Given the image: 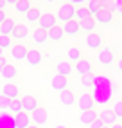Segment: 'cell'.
<instances>
[{
	"instance_id": "cell-1",
	"label": "cell",
	"mask_w": 122,
	"mask_h": 128,
	"mask_svg": "<svg viewBox=\"0 0 122 128\" xmlns=\"http://www.w3.org/2000/svg\"><path fill=\"white\" fill-rule=\"evenodd\" d=\"M56 18H58V22L61 25L66 24V22H70V20H75V7L70 2H63V4L58 7Z\"/></svg>"
},
{
	"instance_id": "cell-2",
	"label": "cell",
	"mask_w": 122,
	"mask_h": 128,
	"mask_svg": "<svg viewBox=\"0 0 122 128\" xmlns=\"http://www.w3.org/2000/svg\"><path fill=\"white\" fill-rule=\"evenodd\" d=\"M75 106H77V110H79V114L88 112V110H93L95 101H93V98H92V94L86 92V90H83L79 96H77V103H75Z\"/></svg>"
},
{
	"instance_id": "cell-3",
	"label": "cell",
	"mask_w": 122,
	"mask_h": 128,
	"mask_svg": "<svg viewBox=\"0 0 122 128\" xmlns=\"http://www.w3.org/2000/svg\"><path fill=\"white\" fill-rule=\"evenodd\" d=\"M97 62H99V65H102V67H113V63L117 62L115 50H113L111 47H106V45H104V47L99 50V54H97Z\"/></svg>"
},
{
	"instance_id": "cell-4",
	"label": "cell",
	"mask_w": 122,
	"mask_h": 128,
	"mask_svg": "<svg viewBox=\"0 0 122 128\" xmlns=\"http://www.w3.org/2000/svg\"><path fill=\"white\" fill-rule=\"evenodd\" d=\"M113 18H115V13H113V9H110V7H106V6H102L101 9L93 14V20L97 22V24H101V25L111 24Z\"/></svg>"
},
{
	"instance_id": "cell-5",
	"label": "cell",
	"mask_w": 122,
	"mask_h": 128,
	"mask_svg": "<svg viewBox=\"0 0 122 128\" xmlns=\"http://www.w3.org/2000/svg\"><path fill=\"white\" fill-rule=\"evenodd\" d=\"M31 121H32V124H36V126H40V128H45V126L49 124V121H50L49 112H47L43 106H40L38 110H34V112L31 114Z\"/></svg>"
},
{
	"instance_id": "cell-6",
	"label": "cell",
	"mask_w": 122,
	"mask_h": 128,
	"mask_svg": "<svg viewBox=\"0 0 122 128\" xmlns=\"http://www.w3.org/2000/svg\"><path fill=\"white\" fill-rule=\"evenodd\" d=\"M70 83H72V80H68V78H65V76H59V74H54L50 78V87H52V90H56V92H65V90H68V87H70Z\"/></svg>"
},
{
	"instance_id": "cell-7",
	"label": "cell",
	"mask_w": 122,
	"mask_h": 128,
	"mask_svg": "<svg viewBox=\"0 0 122 128\" xmlns=\"http://www.w3.org/2000/svg\"><path fill=\"white\" fill-rule=\"evenodd\" d=\"M93 70H95V67L92 63V60H88V58H83L79 63L74 65V72H77L81 78H84V76H92Z\"/></svg>"
},
{
	"instance_id": "cell-8",
	"label": "cell",
	"mask_w": 122,
	"mask_h": 128,
	"mask_svg": "<svg viewBox=\"0 0 122 128\" xmlns=\"http://www.w3.org/2000/svg\"><path fill=\"white\" fill-rule=\"evenodd\" d=\"M84 45H86V49L88 50H99L104 47V40H102V36L101 34H97V32H93V34H88L84 38Z\"/></svg>"
},
{
	"instance_id": "cell-9",
	"label": "cell",
	"mask_w": 122,
	"mask_h": 128,
	"mask_svg": "<svg viewBox=\"0 0 122 128\" xmlns=\"http://www.w3.org/2000/svg\"><path fill=\"white\" fill-rule=\"evenodd\" d=\"M27 54H29V49L25 47L23 44H14L9 50V56L11 60H14V62H27Z\"/></svg>"
},
{
	"instance_id": "cell-10",
	"label": "cell",
	"mask_w": 122,
	"mask_h": 128,
	"mask_svg": "<svg viewBox=\"0 0 122 128\" xmlns=\"http://www.w3.org/2000/svg\"><path fill=\"white\" fill-rule=\"evenodd\" d=\"M20 99L23 103V112H27V114H32L34 110L40 108V101H38L36 96H32V94H23Z\"/></svg>"
},
{
	"instance_id": "cell-11",
	"label": "cell",
	"mask_w": 122,
	"mask_h": 128,
	"mask_svg": "<svg viewBox=\"0 0 122 128\" xmlns=\"http://www.w3.org/2000/svg\"><path fill=\"white\" fill-rule=\"evenodd\" d=\"M99 119L104 123V126H115V124H119V117L115 116L113 108H102L99 112Z\"/></svg>"
},
{
	"instance_id": "cell-12",
	"label": "cell",
	"mask_w": 122,
	"mask_h": 128,
	"mask_svg": "<svg viewBox=\"0 0 122 128\" xmlns=\"http://www.w3.org/2000/svg\"><path fill=\"white\" fill-rule=\"evenodd\" d=\"M56 25H58V18H56L54 13H43L41 20L38 24V27L43 29V31H50L52 27H56Z\"/></svg>"
},
{
	"instance_id": "cell-13",
	"label": "cell",
	"mask_w": 122,
	"mask_h": 128,
	"mask_svg": "<svg viewBox=\"0 0 122 128\" xmlns=\"http://www.w3.org/2000/svg\"><path fill=\"white\" fill-rule=\"evenodd\" d=\"M31 42L36 47H43V45H47V42H49V32L47 31H43L40 27L34 29V32L31 34Z\"/></svg>"
},
{
	"instance_id": "cell-14",
	"label": "cell",
	"mask_w": 122,
	"mask_h": 128,
	"mask_svg": "<svg viewBox=\"0 0 122 128\" xmlns=\"http://www.w3.org/2000/svg\"><path fill=\"white\" fill-rule=\"evenodd\" d=\"M65 56H66V62H68V63L75 65V63H79L81 60H83V50H81L79 47L72 45V47H68V49H66Z\"/></svg>"
},
{
	"instance_id": "cell-15",
	"label": "cell",
	"mask_w": 122,
	"mask_h": 128,
	"mask_svg": "<svg viewBox=\"0 0 122 128\" xmlns=\"http://www.w3.org/2000/svg\"><path fill=\"white\" fill-rule=\"evenodd\" d=\"M2 96L9 99H18L20 98V87L16 83H5L2 85Z\"/></svg>"
},
{
	"instance_id": "cell-16",
	"label": "cell",
	"mask_w": 122,
	"mask_h": 128,
	"mask_svg": "<svg viewBox=\"0 0 122 128\" xmlns=\"http://www.w3.org/2000/svg\"><path fill=\"white\" fill-rule=\"evenodd\" d=\"M27 63H29L31 67H40V65L43 63V54H41V50H40V49H36V47L29 49Z\"/></svg>"
},
{
	"instance_id": "cell-17",
	"label": "cell",
	"mask_w": 122,
	"mask_h": 128,
	"mask_svg": "<svg viewBox=\"0 0 122 128\" xmlns=\"http://www.w3.org/2000/svg\"><path fill=\"white\" fill-rule=\"evenodd\" d=\"M97 119H99V112H97L95 108H93V110H88V112L79 114V123L84 124V126H92Z\"/></svg>"
},
{
	"instance_id": "cell-18",
	"label": "cell",
	"mask_w": 122,
	"mask_h": 128,
	"mask_svg": "<svg viewBox=\"0 0 122 128\" xmlns=\"http://www.w3.org/2000/svg\"><path fill=\"white\" fill-rule=\"evenodd\" d=\"M59 103L63 105V106H75V103H77V96L68 88V90H65V92H61L59 94Z\"/></svg>"
},
{
	"instance_id": "cell-19",
	"label": "cell",
	"mask_w": 122,
	"mask_h": 128,
	"mask_svg": "<svg viewBox=\"0 0 122 128\" xmlns=\"http://www.w3.org/2000/svg\"><path fill=\"white\" fill-rule=\"evenodd\" d=\"M63 27V32H65V36H77L81 32V25L77 20H70V22H66L61 25Z\"/></svg>"
},
{
	"instance_id": "cell-20",
	"label": "cell",
	"mask_w": 122,
	"mask_h": 128,
	"mask_svg": "<svg viewBox=\"0 0 122 128\" xmlns=\"http://www.w3.org/2000/svg\"><path fill=\"white\" fill-rule=\"evenodd\" d=\"M13 121H14V128H29L32 124L31 121V116L27 112H20V114H16L13 117Z\"/></svg>"
},
{
	"instance_id": "cell-21",
	"label": "cell",
	"mask_w": 122,
	"mask_h": 128,
	"mask_svg": "<svg viewBox=\"0 0 122 128\" xmlns=\"http://www.w3.org/2000/svg\"><path fill=\"white\" fill-rule=\"evenodd\" d=\"M29 36H31V32H29L27 24H18L11 38H13V40H16V42H22V40H27Z\"/></svg>"
},
{
	"instance_id": "cell-22",
	"label": "cell",
	"mask_w": 122,
	"mask_h": 128,
	"mask_svg": "<svg viewBox=\"0 0 122 128\" xmlns=\"http://www.w3.org/2000/svg\"><path fill=\"white\" fill-rule=\"evenodd\" d=\"M0 78H2L5 83H13V80H16L18 78V69L13 65V63H9L5 67V69L2 70V74H0Z\"/></svg>"
},
{
	"instance_id": "cell-23",
	"label": "cell",
	"mask_w": 122,
	"mask_h": 128,
	"mask_svg": "<svg viewBox=\"0 0 122 128\" xmlns=\"http://www.w3.org/2000/svg\"><path fill=\"white\" fill-rule=\"evenodd\" d=\"M49 32V42H52V44H61L63 42V38H65V32H63V27L58 24L56 27H52L50 31H47Z\"/></svg>"
},
{
	"instance_id": "cell-24",
	"label": "cell",
	"mask_w": 122,
	"mask_h": 128,
	"mask_svg": "<svg viewBox=\"0 0 122 128\" xmlns=\"http://www.w3.org/2000/svg\"><path fill=\"white\" fill-rule=\"evenodd\" d=\"M72 72H74V65L68 63L66 60H65V62H59V63L56 65V74H59V76L72 78Z\"/></svg>"
},
{
	"instance_id": "cell-25",
	"label": "cell",
	"mask_w": 122,
	"mask_h": 128,
	"mask_svg": "<svg viewBox=\"0 0 122 128\" xmlns=\"http://www.w3.org/2000/svg\"><path fill=\"white\" fill-rule=\"evenodd\" d=\"M41 16H43V13L38 9V7H32V9L25 14V24H29V25H38L40 20H41Z\"/></svg>"
},
{
	"instance_id": "cell-26",
	"label": "cell",
	"mask_w": 122,
	"mask_h": 128,
	"mask_svg": "<svg viewBox=\"0 0 122 128\" xmlns=\"http://www.w3.org/2000/svg\"><path fill=\"white\" fill-rule=\"evenodd\" d=\"M16 25H18V24H16L13 18H7L2 25H0V34H2V36H13Z\"/></svg>"
},
{
	"instance_id": "cell-27",
	"label": "cell",
	"mask_w": 122,
	"mask_h": 128,
	"mask_svg": "<svg viewBox=\"0 0 122 128\" xmlns=\"http://www.w3.org/2000/svg\"><path fill=\"white\" fill-rule=\"evenodd\" d=\"M79 25H81V32H86V36H88V34H93V32H95L97 22H95L93 18H88V20L79 22Z\"/></svg>"
},
{
	"instance_id": "cell-28",
	"label": "cell",
	"mask_w": 122,
	"mask_h": 128,
	"mask_svg": "<svg viewBox=\"0 0 122 128\" xmlns=\"http://www.w3.org/2000/svg\"><path fill=\"white\" fill-rule=\"evenodd\" d=\"M14 9H16V13L18 14H27L31 9H32V4L29 2V0H18V4L14 6Z\"/></svg>"
},
{
	"instance_id": "cell-29",
	"label": "cell",
	"mask_w": 122,
	"mask_h": 128,
	"mask_svg": "<svg viewBox=\"0 0 122 128\" xmlns=\"http://www.w3.org/2000/svg\"><path fill=\"white\" fill-rule=\"evenodd\" d=\"M88 18H93V16L90 14L88 7L83 6V7H75V20L77 22H83V20H88Z\"/></svg>"
},
{
	"instance_id": "cell-30",
	"label": "cell",
	"mask_w": 122,
	"mask_h": 128,
	"mask_svg": "<svg viewBox=\"0 0 122 128\" xmlns=\"http://www.w3.org/2000/svg\"><path fill=\"white\" fill-rule=\"evenodd\" d=\"M9 110L16 116V114H20V112H23V103H22V99L18 98V99H11V106H9Z\"/></svg>"
},
{
	"instance_id": "cell-31",
	"label": "cell",
	"mask_w": 122,
	"mask_h": 128,
	"mask_svg": "<svg viewBox=\"0 0 122 128\" xmlns=\"http://www.w3.org/2000/svg\"><path fill=\"white\" fill-rule=\"evenodd\" d=\"M102 6H104V4H102V2H99V0H88V4H86V7H88V11H90V14H92V16L97 13Z\"/></svg>"
},
{
	"instance_id": "cell-32",
	"label": "cell",
	"mask_w": 122,
	"mask_h": 128,
	"mask_svg": "<svg viewBox=\"0 0 122 128\" xmlns=\"http://www.w3.org/2000/svg\"><path fill=\"white\" fill-rule=\"evenodd\" d=\"M11 47H13V38L11 36H2L0 34V49H9L11 50Z\"/></svg>"
},
{
	"instance_id": "cell-33",
	"label": "cell",
	"mask_w": 122,
	"mask_h": 128,
	"mask_svg": "<svg viewBox=\"0 0 122 128\" xmlns=\"http://www.w3.org/2000/svg\"><path fill=\"white\" fill-rule=\"evenodd\" d=\"M111 108H113V112H115V116L120 119V117H122V99H117L115 103H113Z\"/></svg>"
},
{
	"instance_id": "cell-34",
	"label": "cell",
	"mask_w": 122,
	"mask_h": 128,
	"mask_svg": "<svg viewBox=\"0 0 122 128\" xmlns=\"http://www.w3.org/2000/svg\"><path fill=\"white\" fill-rule=\"evenodd\" d=\"M9 106H11V99L0 94V110H9Z\"/></svg>"
},
{
	"instance_id": "cell-35",
	"label": "cell",
	"mask_w": 122,
	"mask_h": 128,
	"mask_svg": "<svg viewBox=\"0 0 122 128\" xmlns=\"http://www.w3.org/2000/svg\"><path fill=\"white\" fill-rule=\"evenodd\" d=\"M81 85L84 88H90L92 87V76H84V78H81Z\"/></svg>"
},
{
	"instance_id": "cell-36",
	"label": "cell",
	"mask_w": 122,
	"mask_h": 128,
	"mask_svg": "<svg viewBox=\"0 0 122 128\" xmlns=\"http://www.w3.org/2000/svg\"><path fill=\"white\" fill-rule=\"evenodd\" d=\"M9 65V62H7V58L4 56V58H0V74H2V70L5 69V67Z\"/></svg>"
},
{
	"instance_id": "cell-37",
	"label": "cell",
	"mask_w": 122,
	"mask_h": 128,
	"mask_svg": "<svg viewBox=\"0 0 122 128\" xmlns=\"http://www.w3.org/2000/svg\"><path fill=\"white\" fill-rule=\"evenodd\" d=\"M115 69L122 74V56H119V58H117V62H115Z\"/></svg>"
},
{
	"instance_id": "cell-38",
	"label": "cell",
	"mask_w": 122,
	"mask_h": 128,
	"mask_svg": "<svg viewBox=\"0 0 122 128\" xmlns=\"http://www.w3.org/2000/svg\"><path fill=\"white\" fill-rule=\"evenodd\" d=\"M7 18H9V16H7V13H5V11H0V25H2Z\"/></svg>"
},
{
	"instance_id": "cell-39",
	"label": "cell",
	"mask_w": 122,
	"mask_h": 128,
	"mask_svg": "<svg viewBox=\"0 0 122 128\" xmlns=\"http://www.w3.org/2000/svg\"><path fill=\"white\" fill-rule=\"evenodd\" d=\"M102 126H104V123L101 121V119H97V121H95V123H93L90 128H102Z\"/></svg>"
},
{
	"instance_id": "cell-40",
	"label": "cell",
	"mask_w": 122,
	"mask_h": 128,
	"mask_svg": "<svg viewBox=\"0 0 122 128\" xmlns=\"http://www.w3.org/2000/svg\"><path fill=\"white\" fill-rule=\"evenodd\" d=\"M7 6V2H5V0H0V11H4V7Z\"/></svg>"
},
{
	"instance_id": "cell-41",
	"label": "cell",
	"mask_w": 122,
	"mask_h": 128,
	"mask_svg": "<svg viewBox=\"0 0 122 128\" xmlns=\"http://www.w3.org/2000/svg\"><path fill=\"white\" fill-rule=\"evenodd\" d=\"M52 128H68V126H66V124H54Z\"/></svg>"
},
{
	"instance_id": "cell-42",
	"label": "cell",
	"mask_w": 122,
	"mask_h": 128,
	"mask_svg": "<svg viewBox=\"0 0 122 128\" xmlns=\"http://www.w3.org/2000/svg\"><path fill=\"white\" fill-rule=\"evenodd\" d=\"M0 58H4V50L2 49H0Z\"/></svg>"
},
{
	"instance_id": "cell-43",
	"label": "cell",
	"mask_w": 122,
	"mask_h": 128,
	"mask_svg": "<svg viewBox=\"0 0 122 128\" xmlns=\"http://www.w3.org/2000/svg\"><path fill=\"white\" fill-rule=\"evenodd\" d=\"M29 128H40V126H36V124H31V126H29Z\"/></svg>"
},
{
	"instance_id": "cell-44",
	"label": "cell",
	"mask_w": 122,
	"mask_h": 128,
	"mask_svg": "<svg viewBox=\"0 0 122 128\" xmlns=\"http://www.w3.org/2000/svg\"><path fill=\"white\" fill-rule=\"evenodd\" d=\"M111 128H122V126L120 124H115V126H111Z\"/></svg>"
},
{
	"instance_id": "cell-45",
	"label": "cell",
	"mask_w": 122,
	"mask_h": 128,
	"mask_svg": "<svg viewBox=\"0 0 122 128\" xmlns=\"http://www.w3.org/2000/svg\"><path fill=\"white\" fill-rule=\"evenodd\" d=\"M119 124H120V126H122V117H120V119H119Z\"/></svg>"
},
{
	"instance_id": "cell-46",
	"label": "cell",
	"mask_w": 122,
	"mask_h": 128,
	"mask_svg": "<svg viewBox=\"0 0 122 128\" xmlns=\"http://www.w3.org/2000/svg\"><path fill=\"white\" fill-rule=\"evenodd\" d=\"M102 128H111V126H102Z\"/></svg>"
}]
</instances>
